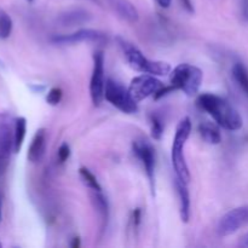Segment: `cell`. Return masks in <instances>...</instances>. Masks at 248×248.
<instances>
[{
  "label": "cell",
  "instance_id": "cell-8",
  "mask_svg": "<svg viewBox=\"0 0 248 248\" xmlns=\"http://www.w3.org/2000/svg\"><path fill=\"white\" fill-rule=\"evenodd\" d=\"M104 53L97 50L93 53V68H92L91 81H90V96L94 107H99L104 101L106 77H104Z\"/></svg>",
  "mask_w": 248,
  "mask_h": 248
},
{
  "label": "cell",
  "instance_id": "cell-27",
  "mask_svg": "<svg viewBox=\"0 0 248 248\" xmlns=\"http://www.w3.org/2000/svg\"><path fill=\"white\" fill-rule=\"evenodd\" d=\"M156 2L162 9H169L172 4V0H156Z\"/></svg>",
  "mask_w": 248,
  "mask_h": 248
},
{
  "label": "cell",
  "instance_id": "cell-1",
  "mask_svg": "<svg viewBox=\"0 0 248 248\" xmlns=\"http://www.w3.org/2000/svg\"><path fill=\"white\" fill-rule=\"evenodd\" d=\"M196 103L212 116L217 125L225 130L239 131L244 126L242 116L224 97L215 93H202L198 97Z\"/></svg>",
  "mask_w": 248,
  "mask_h": 248
},
{
  "label": "cell",
  "instance_id": "cell-33",
  "mask_svg": "<svg viewBox=\"0 0 248 248\" xmlns=\"http://www.w3.org/2000/svg\"><path fill=\"white\" fill-rule=\"evenodd\" d=\"M94 1H97V0H94Z\"/></svg>",
  "mask_w": 248,
  "mask_h": 248
},
{
  "label": "cell",
  "instance_id": "cell-20",
  "mask_svg": "<svg viewBox=\"0 0 248 248\" xmlns=\"http://www.w3.org/2000/svg\"><path fill=\"white\" fill-rule=\"evenodd\" d=\"M149 124H150V132H152V137L154 140H161L162 135L165 131V123L162 120L161 116L159 114H154L149 116Z\"/></svg>",
  "mask_w": 248,
  "mask_h": 248
},
{
  "label": "cell",
  "instance_id": "cell-22",
  "mask_svg": "<svg viewBox=\"0 0 248 248\" xmlns=\"http://www.w3.org/2000/svg\"><path fill=\"white\" fill-rule=\"evenodd\" d=\"M79 174L80 177H81L82 182L85 183V186H86L90 190H102V186H99L96 176H94L89 169H86V167H81V169L79 170Z\"/></svg>",
  "mask_w": 248,
  "mask_h": 248
},
{
  "label": "cell",
  "instance_id": "cell-2",
  "mask_svg": "<svg viewBox=\"0 0 248 248\" xmlns=\"http://www.w3.org/2000/svg\"><path fill=\"white\" fill-rule=\"evenodd\" d=\"M116 43L123 51L125 60L136 72H140L142 74L155 75V77H162V75H167L171 73L172 68L169 63L149 60L143 55V52L137 46H135L126 39L118 36Z\"/></svg>",
  "mask_w": 248,
  "mask_h": 248
},
{
  "label": "cell",
  "instance_id": "cell-31",
  "mask_svg": "<svg viewBox=\"0 0 248 248\" xmlns=\"http://www.w3.org/2000/svg\"><path fill=\"white\" fill-rule=\"evenodd\" d=\"M27 1H29V2H31V1H33V0H27Z\"/></svg>",
  "mask_w": 248,
  "mask_h": 248
},
{
  "label": "cell",
  "instance_id": "cell-18",
  "mask_svg": "<svg viewBox=\"0 0 248 248\" xmlns=\"http://www.w3.org/2000/svg\"><path fill=\"white\" fill-rule=\"evenodd\" d=\"M27 133V120L23 116H18L15 119L14 127V152L15 154L21 152L22 145H23L24 138Z\"/></svg>",
  "mask_w": 248,
  "mask_h": 248
},
{
  "label": "cell",
  "instance_id": "cell-25",
  "mask_svg": "<svg viewBox=\"0 0 248 248\" xmlns=\"http://www.w3.org/2000/svg\"><path fill=\"white\" fill-rule=\"evenodd\" d=\"M241 15H242V18H244L246 22H248V0H242Z\"/></svg>",
  "mask_w": 248,
  "mask_h": 248
},
{
  "label": "cell",
  "instance_id": "cell-23",
  "mask_svg": "<svg viewBox=\"0 0 248 248\" xmlns=\"http://www.w3.org/2000/svg\"><path fill=\"white\" fill-rule=\"evenodd\" d=\"M63 96V92L60 87H52L50 91L47 92V96H46V102H47L50 106H57L61 102Z\"/></svg>",
  "mask_w": 248,
  "mask_h": 248
},
{
  "label": "cell",
  "instance_id": "cell-26",
  "mask_svg": "<svg viewBox=\"0 0 248 248\" xmlns=\"http://www.w3.org/2000/svg\"><path fill=\"white\" fill-rule=\"evenodd\" d=\"M181 2H182V5H183V7L186 10V11L190 12V14H193L194 6H193V2H191V0H181Z\"/></svg>",
  "mask_w": 248,
  "mask_h": 248
},
{
  "label": "cell",
  "instance_id": "cell-32",
  "mask_svg": "<svg viewBox=\"0 0 248 248\" xmlns=\"http://www.w3.org/2000/svg\"><path fill=\"white\" fill-rule=\"evenodd\" d=\"M1 246H2V245H1V242H0V248H1Z\"/></svg>",
  "mask_w": 248,
  "mask_h": 248
},
{
  "label": "cell",
  "instance_id": "cell-13",
  "mask_svg": "<svg viewBox=\"0 0 248 248\" xmlns=\"http://www.w3.org/2000/svg\"><path fill=\"white\" fill-rule=\"evenodd\" d=\"M90 199H91L92 206L98 215L99 222H101V232H104L108 227L109 213H110L108 200L102 190H90Z\"/></svg>",
  "mask_w": 248,
  "mask_h": 248
},
{
  "label": "cell",
  "instance_id": "cell-15",
  "mask_svg": "<svg viewBox=\"0 0 248 248\" xmlns=\"http://www.w3.org/2000/svg\"><path fill=\"white\" fill-rule=\"evenodd\" d=\"M91 14L84 9H73L62 12L57 17V22L62 27L82 26L91 21Z\"/></svg>",
  "mask_w": 248,
  "mask_h": 248
},
{
  "label": "cell",
  "instance_id": "cell-14",
  "mask_svg": "<svg viewBox=\"0 0 248 248\" xmlns=\"http://www.w3.org/2000/svg\"><path fill=\"white\" fill-rule=\"evenodd\" d=\"M174 188H176L177 195H178L179 199L181 219L182 222L188 223L189 219H190V194H189L188 183L176 177L174 178Z\"/></svg>",
  "mask_w": 248,
  "mask_h": 248
},
{
  "label": "cell",
  "instance_id": "cell-28",
  "mask_svg": "<svg viewBox=\"0 0 248 248\" xmlns=\"http://www.w3.org/2000/svg\"><path fill=\"white\" fill-rule=\"evenodd\" d=\"M2 207H4V193L0 189V223L2 220Z\"/></svg>",
  "mask_w": 248,
  "mask_h": 248
},
{
  "label": "cell",
  "instance_id": "cell-6",
  "mask_svg": "<svg viewBox=\"0 0 248 248\" xmlns=\"http://www.w3.org/2000/svg\"><path fill=\"white\" fill-rule=\"evenodd\" d=\"M15 119L9 111H0V177L6 172L14 152Z\"/></svg>",
  "mask_w": 248,
  "mask_h": 248
},
{
  "label": "cell",
  "instance_id": "cell-5",
  "mask_svg": "<svg viewBox=\"0 0 248 248\" xmlns=\"http://www.w3.org/2000/svg\"><path fill=\"white\" fill-rule=\"evenodd\" d=\"M104 99L125 114H135L138 111V102L135 101L128 87L111 78H108L106 81Z\"/></svg>",
  "mask_w": 248,
  "mask_h": 248
},
{
  "label": "cell",
  "instance_id": "cell-11",
  "mask_svg": "<svg viewBox=\"0 0 248 248\" xmlns=\"http://www.w3.org/2000/svg\"><path fill=\"white\" fill-rule=\"evenodd\" d=\"M108 40V36L106 33L97 29L82 28L79 31L70 34H62V35H55L51 38V41L57 45H73V44L79 43H96L104 44Z\"/></svg>",
  "mask_w": 248,
  "mask_h": 248
},
{
  "label": "cell",
  "instance_id": "cell-3",
  "mask_svg": "<svg viewBox=\"0 0 248 248\" xmlns=\"http://www.w3.org/2000/svg\"><path fill=\"white\" fill-rule=\"evenodd\" d=\"M191 120L190 118L181 119L176 127L174 132L173 143H172L171 159L172 166L174 169L176 177L189 184L190 182V171H189L188 164H186V155H184V148H186V140L191 133Z\"/></svg>",
  "mask_w": 248,
  "mask_h": 248
},
{
  "label": "cell",
  "instance_id": "cell-21",
  "mask_svg": "<svg viewBox=\"0 0 248 248\" xmlns=\"http://www.w3.org/2000/svg\"><path fill=\"white\" fill-rule=\"evenodd\" d=\"M14 23L10 15L2 9H0V40H5L12 33Z\"/></svg>",
  "mask_w": 248,
  "mask_h": 248
},
{
  "label": "cell",
  "instance_id": "cell-9",
  "mask_svg": "<svg viewBox=\"0 0 248 248\" xmlns=\"http://www.w3.org/2000/svg\"><path fill=\"white\" fill-rule=\"evenodd\" d=\"M246 225H248V205L232 208L225 213L218 222L217 234L222 237L230 236Z\"/></svg>",
  "mask_w": 248,
  "mask_h": 248
},
{
  "label": "cell",
  "instance_id": "cell-17",
  "mask_svg": "<svg viewBox=\"0 0 248 248\" xmlns=\"http://www.w3.org/2000/svg\"><path fill=\"white\" fill-rule=\"evenodd\" d=\"M220 126L210 121H203L199 125V133L201 138L206 143L212 145H217L222 142V135H220Z\"/></svg>",
  "mask_w": 248,
  "mask_h": 248
},
{
  "label": "cell",
  "instance_id": "cell-29",
  "mask_svg": "<svg viewBox=\"0 0 248 248\" xmlns=\"http://www.w3.org/2000/svg\"><path fill=\"white\" fill-rule=\"evenodd\" d=\"M79 246H80L79 237H75L74 241H73V244H72V247H79Z\"/></svg>",
  "mask_w": 248,
  "mask_h": 248
},
{
  "label": "cell",
  "instance_id": "cell-10",
  "mask_svg": "<svg viewBox=\"0 0 248 248\" xmlns=\"http://www.w3.org/2000/svg\"><path fill=\"white\" fill-rule=\"evenodd\" d=\"M165 85L155 78V75L142 74L133 78L128 86L130 93L135 98L136 102H140L147 99L148 97L155 96Z\"/></svg>",
  "mask_w": 248,
  "mask_h": 248
},
{
  "label": "cell",
  "instance_id": "cell-30",
  "mask_svg": "<svg viewBox=\"0 0 248 248\" xmlns=\"http://www.w3.org/2000/svg\"><path fill=\"white\" fill-rule=\"evenodd\" d=\"M242 245H244V246H248V234L244 237V240H242Z\"/></svg>",
  "mask_w": 248,
  "mask_h": 248
},
{
  "label": "cell",
  "instance_id": "cell-24",
  "mask_svg": "<svg viewBox=\"0 0 248 248\" xmlns=\"http://www.w3.org/2000/svg\"><path fill=\"white\" fill-rule=\"evenodd\" d=\"M70 156V148L67 143H62L61 147L58 148V152H57V159L60 161V164H64Z\"/></svg>",
  "mask_w": 248,
  "mask_h": 248
},
{
  "label": "cell",
  "instance_id": "cell-7",
  "mask_svg": "<svg viewBox=\"0 0 248 248\" xmlns=\"http://www.w3.org/2000/svg\"><path fill=\"white\" fill-rule=\"evenodd\" d=\"M133 154L136 155L144 169L145 174L149 181L152 195L155 196V165H156V153L152 143L145 138L133 140L132 143Z\"/></svg>",
  "mask_w": 248,
  "mask_h": 248
},
{
  "label": "cell",
  "instance_id": "cell-4",
  "mask_svg": "<svg viewBox=\"0 0 248 248\" xmlns=\"http://www.w3.org/2000/svg\"><path fill=\"white\" fill-rule=\"evenodd\" d=\"M202 80V70L189 63L178 64L170 73V82L174 90H181L189 97H193L198 93Z\"/></svg>",
  "mask_w": 248,
  "mask_h": 248
},
{
  "label": "cell",
  "instance_id": "cell-19",
  "mask_svg": "<svg viewBox=\"0 0 248 248\" xmlns=\"http://www.w3.org/2000/svg\"><path fill=\"white\" fill-rule=\"evenodd\" d=\"M232 75L234 81L236 82L237 86L241 89V91L248 97V70L245 67L244 63H235L232 65Z\"/></svg>",
  "mask_w": 248,
  "mask_h": 248
},
{
  "label": "cell",
  "instance_id": "cell-12",
  "mask_svg": "<svg viewBox=\"0 0 248 248\" xmlns=\"http://www.w3.org/2000/svg\"><path fill=\"white\" fill-rule=\"evenodd\" d=\"M46 147H47V135H46V130L45 128H39L35 132V135H34L33 140H31V145H29L27 159L31 164L40 162L44 159V156H45Z\"/></svg>",
  "mask_w": 248,
  "mask_h": 248
},
{
  "label": "cell",
  "instance_id": "cell-16",
  "mask_svg": "<svg viewBox=\"0 0 248 248\" xmlns=\"http://www.w3.org/2000/svg\"><path fill=\"white\" fill-rule=\"evenodd\" d=\"M107 2L124 21L136 23L140 19V14H138L137 9L128 0H107Z\"/></svg>",
  "mask_w": 248,
  "mask_h": 248
}]
</instances>
